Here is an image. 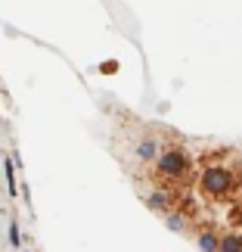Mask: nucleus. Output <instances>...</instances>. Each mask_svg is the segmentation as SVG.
Masks as SVG:
<instances>
[{
	"label": "nucleus",
	"mask_w": 242,
	"mask_h": 252,
	"mask_svg": "<svg viewBox=\"0 0 242 252\" xmlns=\"http://www.w3.org/2000/svg\"><path fill=\"white\" fill-rule=\"evenodd\" d=\"M156 171L159 178L171 181V184H180L189 178V156L183 147H168V150H159V159H156Z\"/></svg>",
	"instance_id": "obj_1"
},
{
	"label": "nucleus",
	"mask_w": 242,
	"mask_h": 252,
	"mask_svg": "<svg viewBox=\"0 0 242 252\" xmlns=\"http://www.w3.org/2000/svg\"><path fill=\"white\" fill-rule=\"evenodd\" d=\"M236 184H239V178H233V171H227L220 165H211V168H205V174H202V190H205V196H211V199L230 196Z\"/></svg>",
	"instance_id": "obj_2"
},
{
	"label": "nucleus",
	"mask_w": 242,
	"mask_h": 252,
	"mask_svg": "<svg viewBox=\"0 0 242 252\" xmlns=\"http://www.w3.org/2000/svg\"><path fill=\"white\" fill-rule=\"evenodd\" d=\"M159 150H161V147H159V140H156V137H146V140H140V143H137V156H140V159H152Z\"/></svg>",
	"instance_id": "obj_3"
},
{
	"label": "nucleus",
	"mask_w": 242,
	"mask_h": 252,
	"mask_svg": "<svg viewBox=\"0 0 242 252\" xmlns=\"http://www.w3.org/2000/svg\"><path fill=\"white\" fill-rule=\"evenodd\" d=\"M217 252H242V237L227 234L224 240H217Z\"/></svg>",
	"instance_id": "obj_4"
},
{
	"label": "nucleus",
	"mask_w": 242,
	"mask_h": 252,
	"mask_svg": "<svg viewBox=\"0 0 242 252\" xmlns=\"http://www.w3.org/2000/svg\"><path fill=\"white\" fill-rule=\"evenodd\" d=\"M199 243H202V249H205V252H217V240H215V237L199 234Z\"/></svg>",
	"instance_id": "obj_5"
}]
</instances>
